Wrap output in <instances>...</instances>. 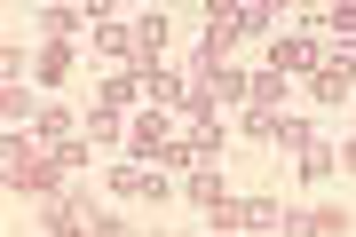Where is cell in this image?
I'll use <instances>...</instances> for the list:
<instances>
[{"label": "cell", "mask_w": 356, "mask_h": 237, "mask_svg": "<svg viewBox=\"0 0 356 237\" xmlns=\"http://www.w3.org/2000/svg\"><path fill=\"white\" fill-rule=\"evenodd\" d=\"M79 24H95V8H48V40H72Z\"/></svg>", "instance_id": "14"}, {"label": "cell", "mask_w": 356, "mask_h": 237, "mask_svg": "<svg viewBox=\"0 0 356 237\" xmlns=\"http://www.w3.org/2000/svg\"><path fill=\"white\" fill-rule=\"evenodd\" d=\"M309 88H317V103H348V95H356V56L332 48V56L317 63V79H309Z\"/></svg>", "instance_id": "4"}, {"label": "cell", "mask_w": 356, "mask_h": 237, "mask_svg": "<svg viewBox=\"0 0 356 237\" xmlns=\"http://www.w3.org/2000/svg\"><path fill=\"white\" fill-rule=\"evenodd\" d=\"M182 198H191V206H222V182H214V166H191V182H182Z\"/></svg>", "instance_id": "11"}, {"label": "cell", "mask_w": 356, "mask_h": 237, "mask_svg": "<svg viewBox=\"0 0 356 237\" xmlns=\"http://www.w3.org/2000/svg\"><path fill=\"white\" fill-rule=\"evenodd\" d=\"M277 103H285V79L261 72V79H254V111H277Z\"/></svg>", "instance_id": "15"}, {"label": "cell", "mask_w": 356, "mask_h": 237, "mask_svg": "<svg viewBox=\"0 0 356 237\" xmlns=\"http://www.w3.org/2000/svg\"><path fill=\"white\" fill-rule=\"evenodd\" d=\"M64 72H72V48H64V40H48V48H40V88H56Z\"/></svg>", "instance_id": "12"}, {"label": "cell", "mask_w": 356, "mask_h": 237, "mask_svg": "<svg viewBox=\"0 0 356 237\" xmlns=\"http://www.w3.org/2000/svg\"><path fill=\"white\" fill-rule=\"evenodd\" d=\"M56 182H64V158H56V150H40L24 126H16V135H8V190H40V198H64Z\"/></svg>", "instance_id": "1"}, {"label": "cell", "mask_w": 356, "mask_h": 237, "mask_svg": "<svg viewBox=\"0 0 356 237\" xmlns=\"http://www.w3.org/2000/svg\"><path fill=\"white\" fill-rule=\"evenodd\" d=\"M325 56H332V48H325L317 32H285L277 48H269V72H277V79H293V72H301V79H317V63H325Z\"/></svg>", "instance_id": "3"}, {"label": "cell", "mask_w": 356, "mask_h": 237, "mask_svg": "<svg viewBox=\"0 0 356 237\" xmlns=\"http://www.w3.org/2000/svg\"><path fill=\"white\" fill-rule=\"evenodd\" d=\"M143 95L175 111V103H191V79H175V72H166V63H151V72H143Z\"/></svg>", "instance_id": "8"}, {"label": "cell", "mask_w": 356, "mask_h": 237, "mask_svg": "<svg viewBox=\"0 0 356 237\" xmlns=\"http://www.w3.org/2000/svg\"><path fill=\"white\" fill-rule=\"evenodd\" d=\"M0 111H8L16 126H32V119H40V95L24 88V79H8V95H0Z\"/></svg>", "instance_id": "10"}, {"label": "cell", "mask_w": 356, "mask_h": 237, "mask_svg": "<svg viewBox=\"0 0 356 237\" xmlns=\"http://www.w3.org/2000/svg\"><path fill=\"white\" fill-rule=\"evenodd\" d=\"M127 142H135V158H143V166H151V158L182 166V135H175V111H143V119L127 126Z\"/></svg>", "instance_id": "2"}, {"label": "cell", "mask_w": 356, "mask_h": 237, "mask_svg": "<svg viewBox=\"0 0 356 237\" xmlns=\"http://www.w3.org/2000/svg\"><path fill=\"white\" fill-rule=\"evenodd\" d=\"M293 158H301V174H309V182H317V174H332V166H341V150H325V142H301Z\"/></svg>", "instance_id": "13"}, {"label": "cell", "mask_w": 356, "mask_h": 237, "mask_svg": "<svg viewBox=\"0 0 356 237\" xmlns=\"http://www.w3.org/2000/svg\"><path fill=\"white\" fill-rule=\"evenodd\" d=\"M325 32L332 40H356V8H325Z\"/></svg>", "instance_id": "18"}, {"label": "cell", "mask_w": 356, "mask_h": 237, "mask_svg": "<svg viewBox=\"0 0 356 237\" xmlns=\"http://www.w3.org/2000/svg\"><path fill=\"white\" fill-rule=\"evenodd\" d=\"M119 190V198H166V174L159 166H143V158H127V166H111V174H103Z\"/></svg>", "instance_id": "5"}, {"label": "cell", "mask_w": 356, "mask_h": 237, "mask_svg": "<svg viewBox=\"0 0 356 237\" xmlns=\"http://www.w3.org/2000/svg\"><path fill=\"white\" fill-rule=\"evenodd\" d=\"M269 24H277V8H261V0H245V8H238V32H269Z\"/></svg>", "instance_id": "17"}, {"label": "cell", "mask_w": 356, "mask_h": 237, "mask_svg": "<svg viewBox=\"0 0 356 237\" xmlns=\"http://www.w3.org/2000/svg\"><path fill=\"white\" fill-rule=\"evenodd\" d=\"M95 48H103V56H135V63H143L135 24H119V16H103V8H95Z\"/></svg>", "instance_id": "7"}, {"label": "cell", "mask_w": 356, "mask_h": 237, "mask_svg": "<svg viewBox=\"0 0 356 237\" xmlns=\"http://www.w3.org/2000/svg\"><path fill=\"white\" fill-rule=\"evenodd\" d=\"M88 142L111 150V142H119V119H111V111H88Z\"/></svg>", "instance_id": "16"}, {"label": "cell", "mask_w": 356, "mask_h": 237, "mask_svg": "<svg viewBox=\"0 0 356 237\" xmlns=\"http://www.w3.org/2000/svg\"><path fill=\"white\" fill-rule=\"evenodd\" d=\"M277 229L285 237H348V213L341 206H309V213H285Z\"/></svg>", "instance_id": "6"}, {"label": "cell", "mask_w": 356, "mask_h": 237, "mask_svg": "<svg viewBox=\"0 0 356 237\" xmlns=\"http://www.w3.org/2000/svg\"><path fill=\"white\" fill-rule=\"evenodd\" d=\"M135 95H143V72H119V79H103V95H95V111H111V119H119V111H127Z\"/></svg>", "instance_id": "9"}]
</instances>
